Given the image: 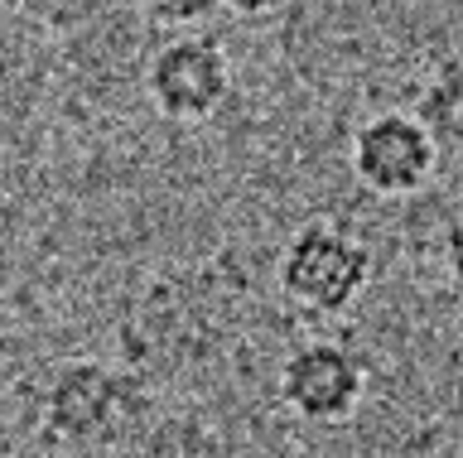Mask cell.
Wrapping results in <instances>:
<instances>
[{"mask_svg": "<svg viewBox=\"0 0 463 458\" xmlns=\"http://www.w3.org/2000/svg\"><path fill=\"white\" fill-rule=\"evenodd\" d=\"M458 458H463V449H458Z\"/></svg>", "mask_w": 463, "mask_h": 458, "instance_id": "11", "label": "cell"}, {"mask_svg": "<svg viewBox=\"0 0 463 458\" xmlns=\"http://www.w3.org/2000/svg\"><path fill=\"white\" fill-rule=\"evenodd\" d=\"M285 5L289 0H222V10H232V15H241V20H266Z\"/></svg>", "mask_w": 463, "mask_h": 458, "instance_id": "10", "label": "cell"}, {"mask_svg": "<svg viewBox=\"0 0 463 458\" xmlns=\"http://www.w3.org/2000/svg\"><path fill=\"white\" fill-rule=\"evenodd\" d=\"M145 458H227V444L203 415H165L145 435Z\"/></svg>", "mask_w": 463, "mask_h": 458, "instance_id": "7", "label": "cell"}, {"mask_svg": "<svg viewBox=\"0 0 463 458\" xmlns=\"http://www.w3.org/2000/svg\"><path fill=\"white\" fill-rule=\"evenodd\" d=\"M367 367L343 342H304L280 367V400L304 425H343L362 406Z\"/></svg>", "mask_w": 463, "mask_h": 458, "instance_id": "5", "label": "cell"}, {"mask_svg": "<svg viewBox=\"0 0 463 458\" xmlns=\"http://www.w3.org/2000/svg\"><path fill=\"white\" fill-rule=\"evenodd\" d=\"M347 164L362 189L382 198H411L434 179L439 145L415 111H376L347 140Z\"/></svg>", "mask_w": 463, "mask_h": 458, "instance_id": "3", "label": "cell"}, {"mask_svg": "<svg viewBox=\"0 0 463 458\" xmlns=\"http://www.w3.org/2000/svg\"><path fill=\"white\" fill-rule=\"evenodd\" d=\"M217 5H222V0H140V10H145L155 24H174V30L208 20Z\"/></svg>", "mask_w": 463, "mask_h": 458, "instance_id": "8", "label": "cell"}, {"mask_svg": "<svg viewBox=\"0 0 463 458\" xmlns=\"http://www.w3.org/2000/svg\"><path fill=\"white\" fill-rule=\"evenodd\" d=\"M444 266H449V276H454V285L463 290V212L449 222V232H444Z\"/></svg>", "mask_w": 463, "mask_h": 458, "instance_id": "9", "label": "cell"}, {"mask_svg": "<svg viewBox=\"0 0 463 458\" xmlns=\"http://www.w3.org/2000/svg\"><path fill=\"white\" fill-rule=\"evenodd\" d=\"M285 299L309 313H343L372 280V251L333 222H309L285 241L275 266Z\"/></svg>", "mask_w": 463, "mask_h": 458, "instance_id": "2", "label": "cell"}, {"mask_svg": "<svg viewBox=\"0 0 463 458\" xmlns=\"http://www.w3.org/2000/svg\"><path fill=\"white\" fill-rule=\"evenodd\" d=\"M145 92L165 121H208L232 97V59L208 34H179L150 59Z\"/></svg>", "mask_w": 463, "mask_h": 458, "instance_id": "4", "label": "cell"}, {"mask_svg": "<svg viewBox=\"0 0 463 458\" xmlns=\"http://www.w3.org/2000/svg\"><path fill=\"white\" fill-rule=\"evenodd\" d=\"M140 415V391L126 371L107 362H63L43 391V429L49 439L68 449H97L111 444L121 429Z\"/></svg>", "mask_w": 463, "mask_h": 458, "instance_id": "1", "label": "cell"}, {"mask_svg": "<svg viewBox=\"0 0 463 458\" xmlns=\"http://www.w3.org/2000/svg\"><path fill=\"white\" fill-rule=\"evenodd\" d=\"M415 117L430 126L434 145H449V150H463V59H449L439 73L425 82L415 102Z\"/></svg>", "mask_w": 463, "mask_h": 458, "instance_id": "6", "label": "cell"}]
</instances>
